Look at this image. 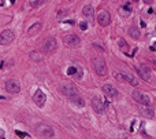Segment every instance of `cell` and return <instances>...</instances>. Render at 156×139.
<instances>
[{"instance_id": "obj_17", "label": "cell", "mask_w": 156, "mask_h": 139, "mask_svg": "<svg viewBox=\"0 0 156 139\" xmlns=\"http://www.w3.org/2000/svg\"><path fill=\"white\" fill-rule=\"evenodd\" d=\"M41 29H43V23H41V22H36V23H33V25L27 29V33H29L30 36H33V35H37Z\"/></svg>"}, {"instance_id": "obj_27", "label": "cell", "mask_w": 156, "mask_h": 139, "mask_svg": "<svg viewBox=\"0 0 156 139\" xmlns=\"http://www.w3.org/2000/svg\"><path fill=\"white\" fill-rule=\"evenodd\" d=\"M15 135H18V136H21V138H27V136H29V135L26 134V132H22V131H15Z\"/></svg>"}, {"instance_id": "obj_29", "label": "cell", "mask_w": 156, "mask_h": 139, "mask_svg": "<svg viewBox=\"0 0 156 139\" xmlns=\"http://www.w3.org/2000/svg\"><path fill=\"white\" fill-rule=\"evenodd\" d=\"M153 1H155V0H144V3H147V4H151Z\"/></svg>"}, {"instance_id": "obj_16", "label": "cell", "mask_w": 156, "mask_h": 139, "mask_svg": "<svg viewBox=\"0 0 156 139\" xmlns=\"http://www.w3.org/2000/svg\"><path fill=\"white\" fill-rule=\"evenodd\" d=\"M118 47L120 48V51H122L123 54L130 55L129 54V44H127V41H126L125 39H122V37H119V39H118Z\"/></svg>"}, {"instance_id": "obj_9", "label": "cell", "mask_w": 156, "mask_h": 139, "mask_svg": "<svg viewBox=\"0 0 156 139\" xmlns=\"http://www.w3.org/2000/svg\"><path fill=\"white\" fill-rule=\"evenodd\" d=\"M56 48H58V41L55 37H48L43 44V52H45V54H51V52L56 51Z\"/></svg>"}, {"instance_id": "obj_14", "label": "cell", "mask_w": 156, "mask_h": 139, "mask_svg": "<svg viewBox=\"0 0 156 139\" xmlns=\"http://www.w3.org/2000/svg\"><path fill=\"white\" fill-rule=\"evenodd\" d=\"M137 72H138V74H140V77L144 79V80L148 81L151 79V69H149L147 65H144V63L137 65Z\"/></svg>"}, {"instance_id": "obj_2", "label": "cell", "mask_w": 156, "mask_h": 139, "mask_svg": "<svg viewBox=\"0 0 156 139\" xmlns=\"http://www.w3.org/2000/svg\"><path fill=\"white\" fill-rule=\"evenodd\" d=\"M36 134H37V136H40V138H52L55 135V131L49 124L40 123V124L36 126Z\"/></svg>"}, {"instance_id": "obj_35", "label": "cell", "mask_w": 156, "mask_h": 139, "mask_svg": "<svg viewBox=\"0 0 156 139\" xmlns=\"http://www.w3.org/2000/svg\"><path fill=\"white\" fill-rule=\"evenodd\" d=\"M0 99H4V96H1V95H0Z\"/></svg>"}, {"instance_id": "obj_11", "label": "cell", "mask_w": 156, "mask_h": 139, "mask_svg": "<svg viewBox=\"0 0 156 139\" xmlns=\"http://www.w3.org/2000/svg\"><path fill=\"white\" fill-rule=\"evenodd\" d=\"M97 22L101 26H108L111 23V14L107 10H100L97 13Z\"/></svg>"}, {"instance_id": "obj_1", "label": "cell", "mask_w": 156, "mask_h": 139, "mask_svg": "<svg viewBox=\"0 0 156 139\" xmlns=\"http://www.w3.org/2000/svg\"><path fill=\"white\" fill-rule=\"evenodd\" d=\"M92 66H93V70L97 73L99 76H106L108 73V67L106 61L101 58V57H93L92 58Z\"/></svg>"}, {"instance_id": "obj_32", "label": "cell", "mask_w": 156, "mask_h": 139, "mask_svg": "<svg viewBox=\"0 0 156 139\" xmlns=\"http://www.w3.org/2000/svg\"><path fill=\"white\" fill-rule=\"evenodd\" d=\"M148 13H149V14H153V13H155V10H153V9H149V10H148Z\"/></svg>"}, {"instance_id": "obj_18", "label": "cell", "mask_w": 156, "mask_h": 139, "mask_svg": "<svg viewBox=\"0 0 156 139\" xmlns=\"http://www.w3.org/2000/svg\"><path fill=\"white\" fill-rule=\"evenodd\" d=\"M130 14H132V6L130 4H125L119 9V15L122 18H127Z\"/></svg>"}, {"instance_id": "obj_3", "label": "cell", "mask_w": 156, "mask_h": 139, "mask_svg": "<svg viewBox=\"0 0 156 139\" xmlns=\"http://www.w3.org/2000/svg\"><path fill=\"white\" fill-rule=\"evenodd\" d=\"M59 90H60V92H62L67 99H70V98H73V96L80 94L76 85L73 84V83H67V81H64V83H62V84L59 85Z\"/></svg>"}, {"instance_id": "obj_31", "label": "cell", "mask_w": 156, "mask_h": 139, "mask_svg": "<svg viewBox=\"0 0 156 139\" xmlns=\"http://www.w3.org/2000/svg\"><path fill=\"white\" fill-rule=\"evenodd\" d=\"M155 48H156V45H155V44H152V45H151V51H153V52H155Z\"/></svg>"}, {"instance_id": "obj_15", "label": "cell", "mask_w": 156, "mask_h": 139, "mask_svg": "<svg viewBox=\"0 0 156 139\" xmlns=\"http://www.w3.org/2000/svg\"><path fill=\"white\" fill-rule=\"evenodd\" d=\"M140 113L143 114L144 117H147V118H155V110L152 108H149V106H144V108L140 109Z\"/></svg>"}, {"instance_id": "obj_20", "label": "cell", "mask_w": 156, "mask_h": 139, "mask_svg": "<svg viewBox=\"0 0 156 139\" xmlns=\"http://www.w3.org/2000/svg\"><path fill=\"white\" fill-rule=\"evenodd\" d=\"M82 14H84V17H86V18H92L94 14V9L92 7V6H85L84 9H82Z\"/></svg>"}, {"instance_id": "obj_6", "label": "cell", "mask_w": 156, "mask_h": 139, "mask_svg": "<svg viewBox=\"0 0 156 139\" xmlns=\"http://www.w3.org/2000/svg\"><path fill=\"white\" fill-rule=\"evenodd\" d=\"M63 44L67 47H71V48H76L81 44V39L80 36H77L74 33H67L63 36Z\"/></svg>"}, {"instance_id": "obj_7", "label": "cell", "mask_w": 156, "mask_h": 139, "mask_svg": "<svg viewBox=\"0 0 156 139\" xmlns=\"http://www.w3.org/2000/svg\"><path fill=\"white\" fill-rule=\"evenodd\" d=\"M133 99L137 103H140L141 106H151V99L145 92H141V91H133L132 94Z\"/></svg>"}, {"instance_id": "obj_5", "label": "cell", "mask_w": 156, "mask_h": 139, "mask_svg": "<svg viewBox=\"0 0 156 139\" xmlns=\"http://www.w3.org/2000/svg\"><path fill=\"white\" fill-rule=\"evenodd\" d=\"M115 79L119 81H125V83H129L130 85L133 87H137L138 85V80L132 74V73H126V72H119L115 73Z\"/></svg>"}, {"instance_id": "obj_37", "label": "cell", "mask_w": 156, "mask_h": 139, "mask_svg": "<svg viewBox=\"0 0 156 139\" xmlns=\"http://www.w3.org/2000/svg\"><path fill=\"white\" fill-rule=\"evenodd\" d=\"M69 1H73V0H69Z\"/></svg>"}, {"instance_id": "obj_30", "label": "cell", "mask_w": 156, "mask_h": 139, "mask_svg": "<svg viewBox=\"0 0 156 139\" xmlns=\"http://www.w3.org/2000/svg\"><path fill=\"white\" fill-rule=\"evenodd\" d=\"M0 138H4V131L0 130Z\"/></svg>"}, {"instance_id": "obj_34", "label": "cell", "mask_w": 156, "mask_h": 139, "mask_svg": "<svg viewBox=\"0 0 156 139\" xmlns=\"http://www.w3.org/2000/svg\"><path fill=\"white\" fill-rule=\"evenodd\" d=\"M10 3H11V4H14V3H15V0H10Z\"/></svg>"}, {"instance_id": "obj_12", "label": "cell", "mask_w": 156, "mask_h": 139, "mask_svg": "<svg viewBox=\"0 0 156 139\" xmlns=\"http://www.w3.org/2000/svg\"><path fill=\"white\" fill-rule=\"evenodd\" d=\"M103 92L110 96V98H118L119 96V91L116 90L115 87L110 83H106V84H103Z\"/></svg>"}, {"instance_id": "obj_33", "label": "cell", "mask_w": 156, "mask_h": 139, "mask_svg": "<svg viewBox=\"0 0 156 139\" xmlns=\"http://www.w3.org/2000/svg\"><path fill=\"white\" fill-rule=\"evenodd\" d=\"M4 6V0H0V7H3Z\"/></svg>"}, {"instance_id": "obj_13", "label": "cell", "mask_w": 156, "mask_h": 139, "mask_svg": "<svg viewBox=\"0 0 156 139\" xmlns=\"http://www.w3.org/2000/svg\"><path fill=\"white\" fill-rule=\"evenodd\" d=\"M33 101H34V103L38 108H43L45 105V102H47V95L43 92V90H37L34 92V95H33Z\"/></svg>"}, {"instance_id": "obj_36", "label": "cell", "mask_w": 156, "mask_h": 139, "mask_svg": "<svg viewBox=\"0 0 156 139\" xmlns=\"http://www.w3.org/2000/svg\"><path fill=\"white\" fill-rule=\"evenodd\" d=\"M132 1H134V3H136V1H138V0H132Z\"/></svg>"}, {"instance_id": "obj_10", "label": "cell", "mask_w": 156, "mask_h": 139, "mask_svg": "<svg viewBox=\"0 0 156 139\" xmlns=\"http://www.w3.org/2000/svg\"><path fill=\"white\" fill-rule=\"evenodd\" d=\"M4 88L8 94H19L21 92V84L17 80H14V79L6 81Z\"/></svg>"}, {"instance_id": "obj_22", "label": "cell", "mask_w": 156, "mask_h": 139, "mask_svg": "<svg viewBox=\"0 0 156 139\" xmlns=\"http://www.w3.org/2000/svg\"><path fill=\"white\" fill-rule=\"evenodd\" d=\"M30 58H31V61H34V62H41V61H43V54L38 52V51H31Z\"/></svg>"}, {"instance_id": "obj_4", "label": "cell", "mask_w": 156, "mask_h": 139, "mask_svg": "<svg viewBox=\"0 0 156 139\" xmlns=\"http://www.w3.org/2000/svg\"><path fill=\"white\" fill-rule=\"evenodd\" d=\"M90 105H92L93 110L97 113V114H103V113H106V110H107V103L104 102L100 96H97V95L92 98Z\"/></svg>"}, {"instance_id": "obj_26", "label": "cell", "mask_w": 156, "mask_h": 139, "mask_svg": "<svg viewBox=\"0 0 156 139\" xmlns=\"http://www.w3.org/2000/svg\"><path fill=\"white\" fill-rule=\"evenodd\" d=\"M80 29L81 30H86V29H88V23H86V21H81L80 22Z\"/></svg>"}, {"instance_id": "obj_8", "label": "cell", "mask_w": 156, "mask_h": 139, "mask_svg": "<svg viewBox=\"0 0 156 139\" xmlns=\"http://www.w3.org/2000/svg\"><path fill=\"white\" fill-rule=\"evenodd\" d=\"M15 40V33L10 29H6L0 33V44L1 45H8Z\"/></svg>"}, {"instance_id": "obj_28", "label": "cell", "mask_w": 156, "mask_h": 139, "mask_svg": "<svg viewBox=\"0 0 156 139\" xmlns=\"http://www.w3.org/2000/svg\"><path fill=\"white\" fill-rule=\"evenodd\" d=\"M77 72H78V73H77V79H81V77H82V73H84V72H82V69H81L80 66H77Z\"/></svg>"}, {"instance_id": "obj_19", "label": "cell", "mask_w": 156, "mask_h": 139, "mask_svg": "<svg viewBox=\"0 0 156 139\" xmlns=\"http://www.w3.org/2000/svg\"><path fill=\"white\" fill-rule=\"evenodd\" d=\"M127 33H129V36L132 37V39H134V40H138V39L141 37V30H140L138 28H136V26L129 28Z\"/></svg>"}, {"instance_id": "obj_24", "label": "cell", "mask_w": 156, "mask_h": 139, "mask_svg": "<svg viewBox=\"0 0 156 139\" xmlns=\"http://www.w3.org/2000/svg\"><path fill=\"white\" fill-rule=\"evenodd\" d=\"M76 73H77V66L71 65V66L67 67V76H74Z\"/></svg>"}, {"instance_id": "obj_25", "label": "cell", "mask_w": 156, "mask_h": 139, "mask_svg": "<svg viewBox=\"0 0 156 139\" xmlns=\"http://www.w3.org/2000/svg\"><path fill=\"white\" fill-rule=\"evenodd\" d=\"M67 14H69V10H60L58 13V18H62V17H66Z\"/></svg>"}, {"instance_id": "obj_23", "label": "cell", "mask_w": 156, "mask_h": 139, "mask_svg": "<svg viewBox=\"0 0 156 139\" xmlns=\"http://www.w3.org/2000/svg\"><path fill=\"white\" fill-rule=\"evenodd\" d=\"M45 3H47V0H33V1H30V7L31 9H37V7H41Z\"/></svg>"}, {"instance_id": "obj_21", "label": "cell", "mask_w": 156, "mask_h": 139, "mask_svg": "<svg viewBox=\"0 0 156 139\" xmlns=\"http://www.w3.org/2000/svg\"><path fill=\"white\" fill-rule=\"evenodd\" d=\"M70 101H71L76 106H78V108H84L85 106V102H84V99L81 98V95H76V96H73V98H70Z\"/></svg>"}]
</instances>
